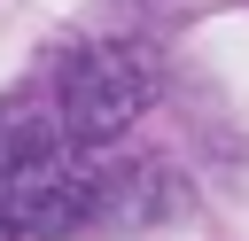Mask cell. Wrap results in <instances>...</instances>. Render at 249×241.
<instances>
[{"mask_svg": "<svg viewBox=\"0 0 249 241\" xmlns=\"http://www.w3.org/2000/svg\"><path fill=\"white\" fill-rule=\"evenodd\" d=\"M140 109H148V62H140V47L86 39V47L62 54V70H54V132H62L70 155H93V148L124 140L140 124Z\"/></svg>", "mask_w": 249, "mask_h": 241, "instance_id": "1", "label": "cell"}, {"mask_svg": "<svg viewBox=\"0 0 249 241\" xmlns=\"http://www.w3.org/2000/svg\"><path fill=\"white\" fill-rule=\"evenodd\" d=\"M70 148L54 132V109L31 93H0V241H31L39 194L62 179Z\"/></svg>", "mask_w": 249, "mask_h": 241, "instance_id": "2", "label": "cell"}]
</instances>
